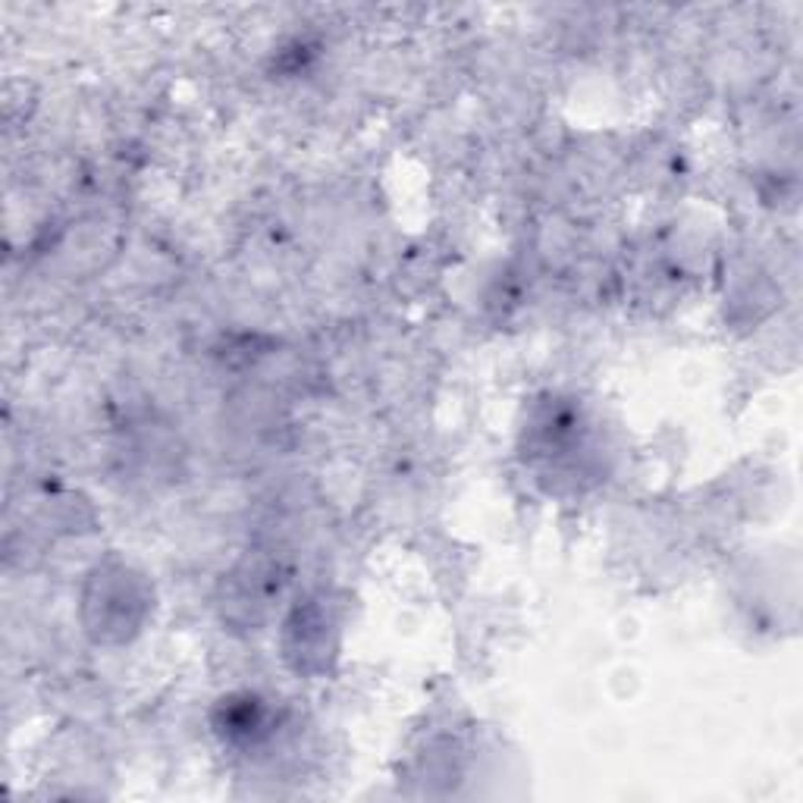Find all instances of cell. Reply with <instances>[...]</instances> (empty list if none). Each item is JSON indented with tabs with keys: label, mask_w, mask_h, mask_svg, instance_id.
I'll use <instances>...</instances> for the list:
<instances>
[{
	"label": "cell",
	"mask_w": 803,
	"mask_h": 803,
	"mask_svg": "<svg viewBox=\"0 0 803 803\" xmlns=\"http://www.w3.org/2000/svg\"><path fill=\"white\" fill-rule=\"evenodd\" d=\"M220 728L227 731V738H242V741H251L254 735H261V728H268V713L261 701L254 697H246L242 703L229 701L224 706V721Z\"/></svg>",
	"instance_id": "1"
}]
</instances>
